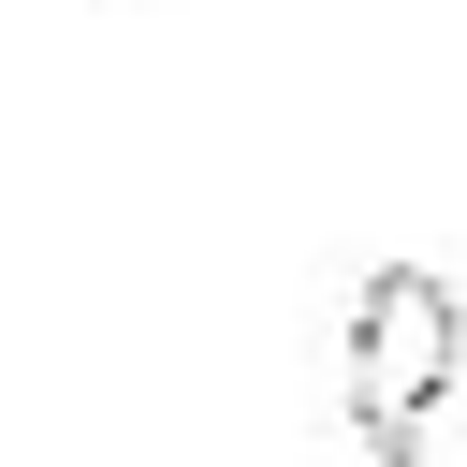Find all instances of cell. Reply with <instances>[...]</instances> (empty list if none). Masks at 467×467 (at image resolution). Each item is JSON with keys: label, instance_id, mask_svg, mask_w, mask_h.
<instances>
[{"label": "cell", "instance_id": "cell-1", "mask_svg": "<svg viewBox=\"0 0 467 467\" xmlns=\"http://www.w3.org/2000/svg\"><path fill=\"white\" fill-rule=\"evenodd\" d=\"M467 379V306H452V277L438 263H379L365 292H350V438L379 452V467H409L423 452V409Z\"/></svg>", "mask_w": 467, "mask_h": 467}]
</instances>
